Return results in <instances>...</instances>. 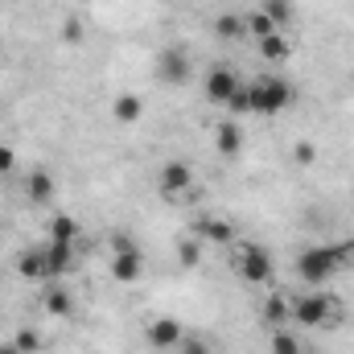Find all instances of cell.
<instances>
[{
    "label": "cell",
    "mask_w": 354,
    "mask_h": 354,
    "mask_svg": "<svg viewBox=\"0 0 354 354\" xmlns=\"http://www.w3.org/2000/svg\"><path fill=\"white\" fill-rule=\"evenodd\" d=\"M292 157H297V165H313V161H317V149H313L309 140H301V145L292 149Z\"/></svg>",
    "instance_id": "cell-28"
},
{
    "label": "cell",
    "mask_w": 354,
    "mask_h": 354,
    "mask_svg": "<svg viewBox=\"0 0 354 354\" xmlns=\"http://www.w3.org/2000/svg\"><path fill=\"white\" fill-rule=\"evenodd\" d=\"M272 354H301V346H297V338H292V334L276 330V334H272Z\"/></svg>",
    "instance_id": "cell-25"
},
{
    "label": "cell",
    "mask_w": 354,
    "mask_h": 354,
    "mask_svg": "<svg viewBox=\"0 0 354 354\" xmlns=\"http://www.w3.org/2000/svg\"><path fill=\"white\" fill-rule=\"evenodd\" d=\"M12 346H17L21 354H41L46 342H41V334H37V330H17V334H12Z\"/></svg>",
    "instance_id": "cell-23"
},
{
    "label": "cell",
    "mask_w": 354,
    "mask_h": 354,
    "mask_svg": "<svg viewBox=\"0 0 354 354\" xmlns=\"http://www.w3.org/2000/svg\"><path fill=\"white\" fill-rule=\"evenodd\" d=\"M12 165H17L12 149H4V145H0V174H12Z\"/></svg>",
    "instance_id": "cell-31"
},
{
    "label": "cell",
    "mask_w": 354,
    "mask_h": 354,
    "mask_svg": "<svg viewBox=\"0 0 354 354\" xmlns=\"http://www.w3.org/2000/svg\"><path fill=\"white\" fill-rule=\"evenodd\" d=\"M248 95H252V111H256V115H276V111H284V107L292 103V87H288L284 79H276V75L252 79V83H248Z\"/></svg>",
    "instance_id": "cell-2"
},
{
    "label": "cell",
    "mask_w": 354,
    "mask_h": 354,
    "mask_svg": "<svg viewBox=\"0 0 354 354\" xmlns=\"http://www.w3.org/2000/svg\"><path fill=\"white\" fill-rule=\"evenodd\" d=\"M181 338H185V326H181L177 317H157V322H149V330H145V342H149L153 351H177Z\"/></svg>",
    "instance_id": "cell-6"
},
{
    "label": "cell",
    "mask_w": 354,
    "mask_h": 354,
    "mask_svg": "<svg viewBox=\"0 0 354 354\" xmlns=\"http://www.w3.org/2000/svg\"><path fill=\"white\" fill-rule=\"evenodd\" d=\"M21 276L25 280H46V260H41V248L37 252H29V256H21Z\"/></svg>",
    "instance_id": "cell-22"
},
{
    "label": "cell",
    "mask_w": 354,
    "mask_h": 354,
    "mask_svg": "<svg viewBox=\"0 0 354 354\" xmlns=\"http://www.w3.org/2000/svg\"><path fill=\"white\" fill-rule=\"evenodd\" d=\"M288 317H292V305H288L280 292H272V297L264 301V322L268 326H284Z\"/></svg>",
    "instance_id": "cell-17"
},
{
    "label": "cell",
    "mask_w": 354,
    "mask_h": 354,
    "mask_svg": "<svg viewBox=\"0 0 354 354\" xmlns=\"http://www.w3.org/2000/svg\"><path fill=\"white\" fill-rule=\"evenodd\" d=\"M62 37H66V41H83V21H79V17H71V21L62 25Z\"/></svg>",
    "instance_id": "cell-30"
},
{
    "label": "cell",
    "mask_w": 354,
    "mask_h": 354,
    "mask_svg": "<svg viewBox=\"0 0 354 354\" xmlns=\"http://www.w3.org/2000/svg\"><path fill=\"white\" fill-rule=\"evenodd\" d=\"M239 83H243V79H239V75H235L231 66H214V71L206 75V99H210V103H223V107H227V99H231V95L239 91Z\"/></svg>",
    "instance_id": "cell-7"
},
{
    "label": "cell",
    "mask_w": 354,
    "mask_h": 354,
    "mask_svg": "<svg viewBox=\"0 0 354 354\" xmlns=\"http://www.w3.org/2000/svg\"><path fill=\"white\" fill-rule=\"evenodd\" d=\"M157 181H161V194H165V198H177V194H185V189L194 185V169H189L185 161H165Z\"/></svg>",
    "instance_id": "cell-8"
},
{
    "label": "cell",
    "mask_w": 354,
    "mask_h": 354,
    "mask_svg": "<svg viewBox=\"0 0 354 354\" xmlns=\"http://www.w3.org/2000/svg\"><path fill=\"white\" fill-rule=\"evenodd\" d=\"M214 145H218V153H223V157H239V153H243V132H239V124H235V120L218 124Z\"/></svg>",
    "instance_id": "cell-11"
},
{
    "label": "cell",
    "mask_w": 354,
    "mask_h": 354,
    "mask_svg": "<svg viewBox=\"0 0 354 354\" xmlns=\"http://www.w3.org/2000/svg\"><path fill=\"white\" fill-rule=\"evenodd\" d=\"M177 354H214V346H210L206 338H189V334H185V338L177 342Z\"/></svg>",
    "instance_id": "cell-26"
},
{
    "label": "cell",
    "mask_w": 354,
    "mask_h": 354,
    "mask_svg": "<svg viewBox=\"0 0 354 354\" xmlns=\"http://www.w3.org/2000/svg\"><path fill=\"white\" fill-rule=\"evenodd\" d=\"M111 276H115L120 284H136V280L145 276V256H140V252H120V256H111Z\"/></svg>",
    "instance_id": "cell-10"
},
{
    "label": "cell",
    "mask_w": 354,
    "mask_h": 354,
    "mask_svg": "<svg viewBox=\"0 0 354 354\" xmlns=\"http://www.w3.org/2000/svg\"><path fill=\"white\" fill-rule=\"evenodd\" d=\"M41 305H46V313H50V317H66V313L75 309V301H71V292H66V288H46Z\"/></svg>",
    "instance_id": "cell-15"
},
{
    "label": "cell",
    "mask_w": 354,
    "mask_h": 354,
    "mask_svg": "<svg viewBox=\"0 0 354 354\" xmlns=\"http://www.w3.org/2000/svg\"><path fill=\"white\" fill-rule=\"evenodd\" d=\"M235 272H239L248 284H268V280H272V256H268L264 248L248 243V248L239 252V260H235Z\"/></svg>",
    "instance_id": "cell-4"
},
{
    "label": "cell",
    "mask_w": 354,
    "mask_h": 354,
    "mask_svg": "<svg viewBox=\"0 0 354 354\" xmlns=\"http://www.w3.org/2000/svg\"><path fill=\"white\" fill-rule=\"evenodd\" d=\"M46 239H54V243H79V223L66 218V214H58V218L50 223V235H46Z\"/></svg>",
    "instance_id": "cell-18"
},
{
    "label": "cell",
    "mask_w": 354,
    "mask_h": 354,
    "mask_svg": "<svg viewBox=\"0 0 354 354\" xmlns=\"http://www.w3.org/2000/svg\"><path fill=\"white\" fill-rule=\"evenodd\" d=\"M260 58H268V62H280V58H288V37L276 29V33H268V37H260Z\"/></svg>",
    "instance_id": "cell-16"
},
{
    "label": "cell",
    "mask_w": 354,
    "mask_h": 354,
    "mask_svg": "<svg viewBox=\"0 0 354 354\" xmlns=\"http://www.w3.org/2000/svg\"><path fill=\"white\" fill-rule=\"evenodd\" d=\"M214 33H218L223 41H243V37H248V17H243V12H223V17L214 21Z\"/></svg>",
    "instance_id": "cell-12"
},
{
    "label": "cell",
    "mask_w": 354,
    "mask_h": 354,
    "mask_svg": "<svg viewBox=\"0 0 354 354\" xmlns=\"http://www.w3.org/2000/svg\"><path fill=\"white\" fill-rule=\"evenodd\" d=\"M177 264L181 268L202 264V239H181V243H177Z\"/></svg>",
    "instance_id": "cell-21"
},
{
    "label": "cell",
    "mask_w": 354,
    "mask_h": 354,
    "mask_svg": "<svg viewBox=\"0 0 354 354\" xmlns=\"http://www.w3.org/2000/svg\"><path fill=\"white\" fill-rule=\"evenodd\" d=\"M248 33H256V37H268V33H276V25H272V21H268L264 12L256 8V12L248 17Z\"/></svg>",
    "instance_id": "cell-27"
},
{
    "label": "cell",
    "mask_w": 354,
    "mask_h": 354,
    "mask_svg": "<svg viewBox=\"0 0 354 354\" xmlns=\"http://www.w3.org/2000/svg\"><path fill=\"white\" fill-rule=\"evenodd\" d=\"M260 12H264L276 29H280V25H288V21H292V0H264V4H260Z\"/></svg>",
    "instance_id": "cell-19"
},
{
    "label": "cell",
    "mask_w": 354,
    "mask_h": 354,
    "mask_svg": "<svg viewBox=\"0 0 354 354\" xmlns=\"http://www.w3.org/2000/svg\"><path fill=\"white\" fill-rule=\"evenodd\" d=\"M111 115H115L120 124H136V120L145 115V99H140V95H115V99H111Z\"/></svg>",
    "instance_id": "cell-13"
},
{
    "label": "cell",
    "mask_w": 354,
    "mask_h": 354,
    "mask_svg": "<svg viewBox=\"0 0 354 354\" xmlns=\"http://www.w3.org/2000/svg\"><path fill=\"white\" fill-rule=\"evenodd\" d=\"M41 260H46V280H50V276H62L66 268L75 264V243H54V239H46V243H41Z\"/></svg>",
    "instance_id": "cell-9"
},
{
    "label": "cell",
    "mask_w": 354,
    "mask_h": 354,
    "mask_svg": "<svg viewBox=\"0 0 354 354\" xmlns=\"http://www.w3.org/2000/svg\"><path fill=\"white\" fill-rule=\"evenodd\" d=\"M29 198L33 202H50L54 198V177L46 174V169H37V174L29 177Z\"/></svg>",
    "instance_id": "cell-20"
},
{
    "label": "cell",
    "mask_w": 354,
    "mask_h": 354,
    "mask_svg": "<svg viewBox=\"0 0 354 354\" xmlns=\"http://www.w3.org/2000/svg\"><path fill=\"white\" fill-rule=\"evenodd\" d=\"M0 354H21V351H17V346H12V338H8V342H0Z\"/></svg>",
    "instance_id": "cell-32"
},
{
    "label": "cell",
    "mask_w": 354,
    "mask_h": 354,
    "mask_svg": "<svg viewBox=\"0 0 354 354\" xmlns=\"http://www.w3.org/2000/svg\"><path fill=\"white\" fill-rule=\"evenodd\" d=\"M354 260V239L342 248H309L297 256V276L305 284H326L330 276H338V268H346Z\"/></svg>",
    "instance_id": "cell-1"
},
{
    "label": "cell",
    "mask_w": 354,
    "mask_h": 354,
    "mask_svg": "<svg viewBox=\"0 0 354 354\" xmlns=\"http://www.w3.org/2000/svg\"><path fill=\"white\" fill-rule=\"evenodd\" d=\"M227 111H231V115H248V111H252V95H248V83H239V91L227 99Z\"/></svg>",
    "instance_id": "cell-24"
},
{
    "label": "cell",
    "mask_w": 354,
    "mask_h": 354,
    "mask_svg": "<svg viewBox=\"0 0 354 354\" xmlns=\"http://www.w3.org/2000/svg\"><path fill=\"white\" fill-rule=\"evenodd\" d=\"M157 79H161L165 87H185V83L194 79V62H189V54H185L181 46L161 50V58H157Z\"/></svg>",
    "instance_id": "cell-3"
},
{
    "label": "cell",
    "mask_w": 354,
    "mask_h": 354,
    "mask_svg": "<svg viewBox=\"0 0 354 354\" xmlns=\"http://www.w3.org/2000/svg\"><path fill=\"white\" fill-rule=\"evenodd\" d=\"M198 239H202V243H235V231H231V223H223V218H202V223H198Z\"/></svg>",
    "instance_id": "cell-14"
},
{
    "label": "cell",
    "mask_w": 354,
    "mask_h": 354,
    "mask_svg": "<svg viewBox=\"0 0 354 354\" xmlns=\"http://www.w3.org/2000/svg\"><path fill=\"white\" fill-rule=\"evenodd\" d=\"M334 301L330 297H322V292H309V297H301L297 305H292V317L301 322V326H326L330 317H334Z\"/></svg>",
    "instance_id": "cell-5"
},
{
    "label": "cell",
    "mask_w": 354,
    "mask_h": 354,
    "mask_svg": "<svg viewBox=\"0 0 354 354\" xmlns=\"http://www.w3.org/2000/svg\"><path fill=\"white\" fill-rule=\"evenodd\" d=\"M111 252L120 256V252H140V248H136V239H132V235H124V231H120V235H111Z\"/></svg>",
    "instance_id": "cell-29"
}]
</instances>
